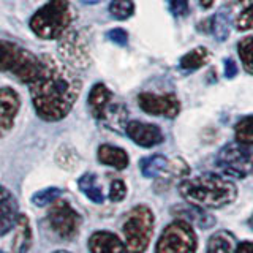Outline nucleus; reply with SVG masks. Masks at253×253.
<instances>
[{"instance_id": "f257e3e1", "label": "nucleus", "mask_w": 253, "mask_h": 253, "mask_svg": "<svg viewBox=\"0 0 253 253\" xmlns=\"http://www.w3.org/2000/svg\"><path fill=\"white\" fill-rule=\"evenodd\" d=\"M40 68L29 84L30 98L38 117L57 122L71 111L81 92V79L67 63L47 54L38 55Z\"/></svg>"}, {"instance_id": "f03ea898", "label": "nucleus", "mask_w": 253, "mask_h": 253, "mask_svg": "<svg viewBox=\"0 0 253 253\" xmlns=\"http://www.w3.org/2000/svg\"><path fill=\"white\" fill-rule=\"evenodd\" d=\"M179 193L187 204L201 209H218L233 203L237 198V188L229 179L213 172H204L179 184Z\"/></svg>"}, {"instance_id": "7ed1b4c3", "label": "nucleus", "mask_w": 253, "mask_h": 253, "mask_svg": "<svg viewBox=\"0 0 253 253\" xmlns=\"http://www.w3.org/2000/svg\"><path fill=\"white\" fill-rule=\"evenodd\" d=\"M73 22L70 0H47L30 18V29L43 40H57Z\"/></svg>"}, {"instance_id": "20e7f679", "label": "nucleus", "mask_w": 253, "mask_h": 253, "mask_svg": "<svg viewBox=\"0 0 253 253\" xmlns=\"http://www.w3.org/2000/svg\"><path fill=\"white\" fill-rule=\"evenodd\" d=\"M122 233L125 247L128 253H142L152 239L154 213L147 206L139 204L133 208L124 218Z\"/></svg>"}, {"instance_id": "39448f33", "label": "nucleus", "mask_w": 253, "mask_h": 253, "mask_svg": "<svg viewBox=\"0 0 253 253\" xmlns=\"http://www.w3.org/2000/svg\"><path fill=\"white\" fill-rule=\"evenodd\" d=\"M87 106H89L90 114L97 121L105 122L111 128L119 130L125 128L126 122V108L124 103L114 101V95L105 84H95L87 97Z\"/></svg>"}, {"instance_id": "423d86ee", "label": "nucleus", "mask_w": 253, "mask_h": 253, "mask_svg": "<svg viewBox=\"0 0 253 253\" xmlns=\"http://www.w3.org/2000/svg\"><path fill=\"white\" fill-rule=\"evenodd\" d=\"M40 59L26 47L0 40V71H10L27 85L38 73Z\"/></svg>"}, {"instance_id": "0eeeda50", "label": "nucleus", "mask_w": 253, "mask_h": 253, "mask_svg": "<svg viewBox=\"0 0 253 253\" xmlns=\"http://www.w3.org/2000/svg\"><path fill=\"white\" fill-rule=\"evenodd\" d=\"M215 163L231 177L253 176V146L229 142L220 149Z\"/></svg>"}, {"instance_id": "6e6552de", "label": "nucleus", "mask_w": 253, "mask_h": 253, "mask_svg": "<svg viewBox=\"0 0 253 253\" xmlns=\"http://www.w3.org/2000/svg\"><path fill=\"white\" fill-rule=\"evenodd\" d=\"M196 234L192 225L184 220H176L163 229L157 242L155 253H195Z\"/></svg>"}, {"instance_id": "1a4fd4ad", "label": "nucleus", "mask_w": 253, "mask_h": 253, "mask_svg": "<svg viewBox=\"0 0 253 253\" xmlns=\"http://www.w3.org/2000/svg\"><path fill=\"white\" fill-rule=\"evenodd\" d=\"M47 223L60 239L70 241L79 233L83 218L67 201L57 200L47 211Z\"/></svg>"}, {"instance_id": "9d476101", "label": "nucleus", "mask_w": 253, "mask_h": 253, "mask_svg": "<svg viewBox=\"0 0 253 253\" xmlns=\"http://www.w3.org/2000/svg\"><path fill=\"white\" fill-rule=\"evenodd\" d=\"M138 105L147 114L163 116L174 119L180 111V103L174 93L157 95L150 92H142L138 95Z\"/></svg>"}, {"instance_id": "9b49d317", "label": "nucleus", "mask_w": 253, "mask_h": 253, "mask_svg": "<svg viewBox=\"0 0 253 253\" xmlns=\"http://www.w3.org/2000/svg\"><path fill=\"white\" fill-rule=\"evenodd\" d=\"M60 55L63 63H67L70 68H85L90 62L89 47L85 44V40L76 32H71V34L62 37Z\"/></svg>"}, {"instance_id": "f8f14e48", "label": "nucleus", "mask_w": 253, "mask_h": 253, "mask_svg": "<svg viewBox=\"0 0 253 253\" xmlns=\"http://www.w3.org/2000/svg\"><path fill=\"white\" fill-rule=\"evenodd\" d=\"M125 133L126 136L141 147H154L157 144H162L165 139L160 126H157L154 124L139 122V121L126 122Z\"/></svg>"}, {"instance_id": "ddd939ff", "label": "nucleus", "mask_w": 253, "mask_h": 253, "mask_svg": "<svg viewBox=\"0 0 253 253\" xmlns=\"http://www.w3.org/2000/svg\"><path fill=\"white\" fill-rule=\"evenodd\" d=\"M19 208L18 201L6 187L0 185V236H5L8 231L18 225Z\"/></svg>"}, {"instance_id": "4468645a", "label": "nucleus", "mask_w": 253, "mask_h": 253, "mask_svg": "<svg viewBox=\"0 0 253 253\" xmlns=\"http://www.w3.org/2000/svg\"><path fill=\"white\" fill-rule=\"evenodd\" d=\"M21 108V98L11 87L0 89V128L11 130L14 119Z\"/></svg>"}, {"instance_id": "2eb2a0df", "label": "nucleus", "mask_w": 253, "mask_h": 253, "mask_svg": "<svg viewBox=\"0 0 253 253\" xmlns=\"http://www.w3.org/2000/svg\"><path fill=\"white\" fill-rule=\"evenodd\" d=\"M89 250L90 253H128L121 237L105 229L89 237Z\"/></svg>"}, {"instance_id": "dca6fc26", "label": "nucleus", "mask_w": 253, "mask_h": 253, "mask_svg": "<svg viewBox=\"0 0 253 253\" xmlns=\"http://www.w3.org/2000/svg\"><path fill=\"white\" fill-rule=\"evenodd\" d=\"M172 215H176L177 220H184L188 225H196L198 228L208 229L215 225V218H213L209 212H206L201 208H196L192 204H184V206H176L171 209Z\"/></svg>"}, {"instance_id": "f3484780", "label": "nucleus", "mask_w": 253, "mask_h": 253, "mask_svg": "<svg viewBox=\"0 0 253 253\" xmlns=\"http://www.w3.org/2000/svg\"><path fill=\"white\" fill-rule=\"evenodd\" d=\"M97 157L100 163L111 166V168H116L119 171L125 169L130 163L128 154L122 147L111 146V144H101L97 150Z\"/></svg>"}, {"instance_id": "a211bd4d", "label": "nucleus", "mask_w": 253, "mask_h": 253, "mask_svg": "<svg viewBox=\"0 0 253 253\" xmlns=\"http://www.w3.org/2000/svg\"><path fill=\"white\" fill-rule=\"evenodd\" d=\"M169 166H171V162L162 154L150 155L147 158H142V160L139 162L141 174L144 177H149V179H158V177L168 176Z\"/></svg>"}, {"instance_id": "6ab92c4d", "label": "nucleus", "mask_w": 253, "mask_h": 253, "mask_svg": "<svg viewBox=\"0 0 253 253\" xmlns=\"http://www.w3.org/2000/svg\"><path fill=\"white\" fill-rule=\"evenodd\" d=\"M211 32L218 42H225L231 32V11L228 6H221L220 10L212 16L211 19Z\"/></svg>"}, {"instance_id": "aec40b11", "label": "nucleus", "mask_w": 253, "mask_h": 253, "mask_svg": "<svg viewBox=\"0 0 253 253\" xmlns=\"http://www.w3.org/2000/svg\"><path fill=\"white\" fill-rule=\"evenodd\" d=\"M78 187L79 190L89 198V200L95 204H101L105 201V195H103V190L98 185V177L95 176L93 172H85L83 174L78 180Z\"/></svg>"}, {"instance_id": "412c9836", "label": "nucleus", "mask_w": 253, "mask_h": 253, "mask_svg": "<svg viewBox=\"0 0 253 253\" xmlns=\"http://www.w3.org/2000/svg\"><path fill=\"white\" fill-rule=\"evenodd\" d=\"M206 253H236L234 236L228 231H218L211 236Z\"/></svg>"}, {"instance_id": "4be33fe9", "label": "nucleus", "mask_w": 253, "mask_h": 253, "mask_svg": "<svg viewBox=\"0 0 253 253\" xmlns=\"http://www.w3.org/2000/svg\"><path fill=\"white\" fill-rule=\"evenodd\" d=\"M208 60H209V51L206 49V47L200 46L187 52L185 55H182L179 60V65L185 71H195L198 68L204 67L206 63H208Z\"/></svg>"}, {"instance_id": "5701e85b", "label": "nucleus", "mask_w": 253, "mask_h": 253, "mask_svg": "<svg viewBox=\"0 0 253 253\" xmlns=\"http://www.w3.org/2000/svg\"><path fill=\"white\" fill-rule=\"evenodd\" d=\"M234 131H236V142L253 146V116H247L241 119V121L236 124Z\"/></svg>"}, {"instance_id": "b1692460", "label": "nucleus", "mask_w": 253, "mask_h": 253, "mask_svg": "<svg viewBox=\"0 0 253 253\" xmlns=\"http://www.w3.org/2000/svg\"><path fill=\"white\" fill-rule=\"evenodd\" d=\"M109 13L117 21H125L134 14V3L133 0H111Z\"/></svg>"}, {"instance_id": "393cba45", "label": "nucleus", "mask_w": 253, "mask_h": 253, "mask_svg": "<svg viewBox=\"0 0 253 253\" xmlns=\"http://www.w3.org/2000/svg\"><path fill=\"white\" fill-rule=\"evenodd\" d=\"M237 52L242 60L244 68L253 75V37H245L237 43Z\"/></svg>"}, {"instance_id": "a878e982", "label": "nucleus", "mask_w": 253, "mask_h": 253, "mask_svg": "<svg viewBox=\"0 0 253 253\" xmlns=\"http://www.w3.org/2000/svg\"><path fill=\"white\" fill-rule=\"evenodd\" d=\"M62 190L57 187H49L44 190H40L34 196H32V203L38 208H46V206H51L52 203H55L57 200H60Z\"/></svg>"}, {"instance_id": "bb28decb", "label": "nucleus", "mask_w": 253, "mask_h": 253, "mask_svg": "<svg viewBox=\"0 0 253 253\" xmlns=\"http://www.w3.org/2000/svg\"><path fill=\"white\" fill-rule=\"evenodd\" d=\"M18 225H19V239L21 244H18V253H27V250L30 249V244H32V233H30V226H29V220L26 215H19L18 220Z\"/></svg>"}, {"instance_id": "cd10ccee", "label": "nucleus", "mask_w": 253, "mask_h": 253, "mask_svg": "<svg viewBox=\"0 0 253 253\" xmlns=\"http://www.w3.org/2000/svg\"><path fill=\"white\" fill-rule=\"evenodd\" d=\"M236 29L237 30H253V5H249L245 10L237 16L236 19Z\"/></svg>"}, {"instance_id": "c85d7f7f", "label": "nucleus", "mask_w": 253, "mask_h": 253, "mask_svg": "<svg viewBox=\"0 0 253 253\" xmlns=\"http://www.w3.org/2000/svg\"><path fill=\"white\" fill-rule=\"evenodd\" d=\"M126 196V185L122 179H114L111 182V187H109V200L119 203V201H124Z\"/></svg>"}, {"instance_id": "c756f323", "label": "nucleus", "mask_w": 253, "mask_h": 253, "mask_svg": "<svg viewBox=\"0 0 253 253\" xmlns=\"http://www.w3.org/2000/svg\"><path fill=\"white\" fill-rule=\"evenodd\" d=\"M108 38L113 43H116L117 46H126V44H128V34H126L124 29H113V30H109Z\"/></svg>"}, {"instance_id": "7c9ffc66", "label": "nucleus", "mask_w": 253, "mask_h": 253, "mask_svg": "<svg viewBox=\"0 0 253 253\" xmlns=\"http://www.w3.org/2000/svg\"><path fill=\"white\" fill-rule=\"evenodd\" d=\"M168 3L174 16H185L188 13V0H168Z\"/></svg>"}, {"instance_id": "2f4dec72", "label": "nucleus", "mask_w": 253, "mask_h": 253, "mask_svg": "<svg viewBox=\"0 0 253 253\" xmlns=\"http://www.w3.org/2000/svg\"><path fill=\"white\" fill-rule=\"evenodd\" d=\"M237 75V65L233 59H226L225 60V76L228 79H233Z\"/></svg>"}, {"instance_id": "473e14b6", "label": "nucleus", "mask_w": 253, "mask_h": 253, "mask_svg": "<svg viewBox=\"0 0 253 253\" xmlns=\"http://www.w3.org/2000/svg\"><path fill=\"white\" fill-rule=\"evenodd\" d=\"M236 253H253V242L244 241L236 245Z\"/></svg>"}, {"instance_id": "72a5a7b5", "label": "nucleus", "mask_w": 253, "mask_h": 253, "mask_svg": "<svg viewBox=\"0 0 253 253\" xmlns=\"http://www.w3.org/2000/svg\"><path fill=\"white\" fill-rule=\"evenodd\" d=\"M200 3H201L203 8H211L213 5V0H201Z\"/></svg>"}, {"instance_id": "f704fd0d", "label": "nucleus", "mask_w": 253, "mask_h": 253, "mask_svg": "<svg viewBox=\"0 0 253 253\" xmlns=\"http://www.w3.org/2000/svg\"><path fill=\"white\" fill-rule=\"evenodd\" d=\"M52 253H71V252H67V250H55Z\"/></svg>"}, {"instance_id": "c9c22d12", "label": "nucleus", "mask_w": 253, "mask_h": 253, "mask_svg": "<svg viewBox=\"0 0 253 253\" xmlns=\"http://www.w3.org/2000/svg\"><path fill=\"white\" fill-rule=\"evenodd\" d=\"M234 2H237V3H245V2H249V0H234Z\"/></svg>"}, {"instance_id": "e433bc0d", "label": "nucleus", "mask_w": 253, "mask_h": 253, "mask_svg": "<svg viewBox=\"0 0 253 253\" xmlns=\"http://www.w3.org/2000/svg\"><path fill=\"white\" fill-rule=\"evenodd\" d=\"M252 226H253V218H252Z\"/></svg>"}, {"instance_id": "4c0bfd02", "label": "nucleus", "mask_w": 253, "mask_h": 253, "mask_svg": "<svg viewBox=\"0 0 253 253\" xmlns=\"http://www.w3.org/2000/svg\"><path fill=\"white\" fill-rule=\"evenodd\" d=\"M0 253H3V252H0Z\"/></svg>"}]
</instances>
